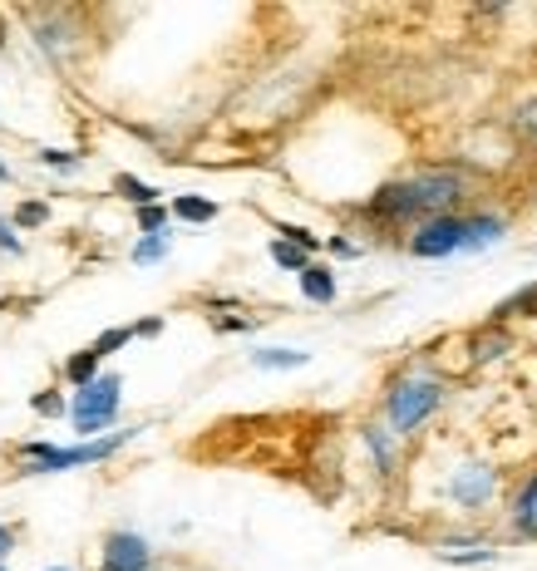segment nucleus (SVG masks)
Masks as SVG:
<instances>
[{
	"label": "nucleus",
	"instance_id": "obj_25",
	"mask_svg": "<svg viewBox=\"0 0 537 571\" xmlns=\"http://www.w3.org/2000/svg\"><path fill=\"white\" fill-rule=\"evenodd\" d=\"M31 409H35V413H45V419H60L65 404H60V394H35Z\"/></svg>",
	"mask_w": 537,
	"mask_h": 571
},
{
	"label": "nucleus",
	"instance_id": "obj_19",
	"mask_svg": "<svg viewBox=\"0 0 537 571\" xmlns=\"http://www.w3.org/2000/svg\"><path fill=\"white\" fill-rule=\"evenodd\" d=\"M159 256H168V232H163V236H143V242L133 246V261H139V266L159 261Z\"/></svg>",
	"mask_w": 537,
	"mask_h": 571
},
{
	"label": "nucleus",
	"instance_id": "obj_18",
	"mask_svg": "<svg viewBox=\"0 0 537 571\" xmlns=\"http://www.w3.org/2000/svg\"><path fill=\"white\" fill-rule=\"evenodd\" d=\"M503 350H507V335L498 330V325H493V330H483V335L474 340V360H498Z\"/></svg>",
	"mask_w": 537,
	"mask_h": 571
},
{
	"label": "nucleus",
	"instance_id": "obj_13",
	"mask_svg": "<svg viewBox=\"0 0 537 571\" xmlns=\"http://www.w3.org/2000/svg\"><path fill=\"white\" fill-rule=\"evenodd\" d=\"M173 217H183V222H212L218 217V202L212 197H198V193H183V197H173Z\"/></svg>",
	"mask_w": 537,
	"mask_h": 571
},
{
	"label": "nucleus",
	"instance_id": "obj_26",
	"mask_svg": "<svg viewBox=\"0 0 537 571\" xmlns=\"http://www.w3.org/2000/svg\"><path fill=\"white\" fill-rule=\"evenodd\" d=\"M45 217H50V212H45V202H25L21 212H15V222H21V226H40Z\"/></svg>",
	"mask_w": 537,
	"mask_h": 571
},
{
	"label": "nucleus",
	"instance_id": "obj_20",
	"mask_svg": "<svg viewBox=\"0 0 537 571\" xmlns=\"http://www.w3.org/2000/svg\"><path fill=\"white\" fill-rule=\"evenodd\" d=\"M139 226H143L149 236H163V232H168V207H159V202H153V207H139Z\"/></svg>",
	"mask_w": 537,
	"mask_h": 571
},
{
	"label": "nucleus",
	"instance_id": "obj_6",
	"mask_svg": "<svg viewBox=\"0 0 537 571\" xmlns=\"http://www.w3.org/2000/svg\"><path fill=\"white\" fill-rule=\"evenodd\" d=\"M153 551L143 537H133V532H114L109 541H104V561L100 571H149Z\"/></svg>",
	"mask_w": 537,
	"mask_h": 571
},
{
	"label": "nucleus",
	"instance_id": "obj_30",
	"mask_svg": "<svg viewBox=\"0 0 537 571\" xmlns=\"http://www.w3.org/2000/svg\"><path fill=\"white\" fill-rule=\"evenodd\" d=\"M330 252H336V256H360V246H350V242H340V236H336V242H330Z\"/></svg>",
	"mask_w": 537,
	"mask_h": 571
},
{
	"label": "nucleus",
	"instance_id": "obj_28",
	"mask_svg": "<svg viewBox=\"0 0 537 571\" xmlns=\"http://www.w3.org/2000/svg\"><path fill=\"white\" fill-rule=\"evenodd\" d=\"M40 158H45L50 167H70V163H74V153H65V148H45Z\"/></svg>",
	"mask_w": 537,
	"mask_h": 571
},
{
	"label": "nucleus",
	"instance_id": "obj_11",
	"mask_svg": "<svg viewBox=\"0 0 537 571\" xmlns=\"http://www.w3.org/2000/svg\"><path fill=\"white\" fill-rule=\"evenodd\" d=\"M513 315H523V321H537V281H533V286H523L517 295H507V301L493 311V325L513 321Z\"/></svg>",
	"mask_w": 537,
	"mask_h": 571
},
{
	"label": "nucleus",
	"instance_id": "obj_29",
	"mask_svg": "<svg viewBox=\"0 0 537 571\" xmlns=\"http://www.w3.org/2000/svg\"><path fill=\"white\" fill-rule=\"evenodd\" d=\"M252 315H227V321H218V330H252Z\"/></svg>",
	"mask_w": 537,
	"mask_h": 571
},
{
	"label": "nucleus",
	"instance_id": "obj_24",
	"mask_svg": "<svg viewBox=\"0 0 537 571\" xmlns=\"http://www.w3.org/2000/svg\"><path fill=\"white\" fill-rule=\"evenodd\" d=\"M277 232L287 236V242H296L301 252H320V236H316V232H306V226H291V222H281Z\"/></svg>",
	"mask_w": 537,
	"mask_h": 571
},
{
	"label": "nucleus",
	"instance_id": "obj_7",
	"mask_svg": "<svg viewBox=\"0 0 537 571\" xmlns=\"http://www.w3.org/2000/svg\"><path fill=\"white\" fill-rule=\"evenodd\" d=\"M493 488H498V478L483 463H468V468H458L454 478H448V498H454L458 508H483V502L493 498Z\"/></svg>",
	"mask_w": 537,
	"mask_h": 571
},
{
	"label": "nucleus",
	"instance_id": "obj_23",
	"mask_svg": "<svg viewBox=\"0 0 537 571\" xmlns=\"http://www.w3.org/2000/svg\"><path fill=\"white\" fill-rule=\"evenodd\" d=\"M139 330H129V325H114V330H104L100 340H94V354H109V350H119V345H129Z\"/></svg>",
	"mask_w": 537,
	"mask_h": 571
},
{
	"label": "nucleus",
	"instance_id": "obj_1",
	"mask_svg": "<svg viewBox=\"0 0 537 571\" xmlns=\"http://www.w3.org/2000/svg\"><path fill=\"white\" fill-rule=\"evenodd\" d=\"M439 404H444V384L429 380V374H405V380H395V389L385 399V419L395 433H415Z\"/></svg>",
	"mask_w": 537,
	"mask_h": 571
},
{
	"label": "nucleus",
	"instance_id": "obj_32",
	"mask_svg": "<svg viewBox=\"0 0 537 571\" xmlns=\"http://www.w3.org/2000/svg\"><path fill=\"white\" fill-rule=\"evenodd\" d=\"M11 541H15V537H11V527H0V561H5V551H11Z\"/></svg>",
	"mask_w": 537,
	"mask_h": 571
},
{
	"label": "nucleus",
	"instance_id": "obj_22",
	"mask_svg": "<svg viewBox=\"0 0 537 571\" xmlns=\"http://www.w3.org/2000/svg\"><path fill=\"white\" fill-rule=\"evenodd\" d=\"M365 443H370V453H375L380 473L395 468V463H389V433H385V429H365Z\"/></svg>",
	"mask_w": 537,
	"mask_h": 571
},
{
	"label": "nucleus",
	"instance_id": "obj_16",
	"mask_svg": "<svg viewBox=\"0 0 537 571\" xmlns=\"http://www.w3.org/2000/svg\"><path fill=\"white\" fill-rule=\"evenodd\" d=\"M65 374H70V380L80 384V389H84V384H94V380H100V354H94V345H90V350H80V354H74V360L65 364Z\"/></svg>",
	"mask_w": 537,
	"mask_h": 571
},
{
	"label": "nucleus",
	"instance_id": "obj_35",
	"mask_svg": "<svg viewBox=\"0 0 537 571\" xmlns=\"http://www.w3.org/2000/svg\"><path fill=\"white\" fill-rule=\"evenodd\" d=\"M0 571H5V567H0Z\"/></svg>",
	"mask_w": 537,
	"mask_h": 571
},
{
	"label": "nucleus",
	"instance_id": "obj_12",
	"mask_svg": "<svg viewBox=\"0 0 537 571\" xmlns=\"http://www.w3.org/2000/svg\"><path fill=\"white\" fill-rule=\"evenodd\" d=\"M507 232V222L503 217H468V252H483V246H493L498 236Z\"/></svg>",
	"mask_w": 537,
	"mask_h": 571
},
{
	"label": "nucleus",
	"instance_id": "obj_14",
	"mask_svg": "<svg viewBox=\"0 0 537 571\" xmlns=\"http://www.w3.org/2000/svg\"><path fill=\"white\" fill-rule=\"evenodd\" d=\"M311 354L306 350H252V364H257V370H301V364H306Z\"/></svg>",
	"mask_w": 537,
	"mask_h": 571
},
{
	"label": "nucleus",
	"instance_id": "obj_34",
	"mask_svg": "<svg viewBox=\"0 0 537 571\" xmlns=\"http://www.w3.org/2000/svg\"><path fill=\"white\" fill-rule=\"evenodd\" d=\"M0 177H5V163H0Z\"/></svg>",
	"mask_w": 537,
	"mask_h": 571
},
{
	"label": "nucleus",
	"instance_id": "obj_4",
	"mask_svg": "<svg viewBox=\"0 0 537 571\" xmlns=\"http://www.w3.org/2000/svg\"><path fill=\"white\" fill-rule=\"evenodd\" d=\"M409 252L419 261H439V256H454V252H468V217H429V222L415 226L409 236Z\"/></svg>",
	"mask_w": 537,
	"mask_h": 571
},
{
	"label": "nucleus",
	"instance_id": "obj_27",
	"mask_svg": "<svg viewBox=\"0 0 537 571\" xmlns=\"http://www.w3.org/2000/svg\"><path fill=\"white\" fill-rule=\"evenodd\" d=\"M0 246H5V252H21V232H15V222H5V217H0Z\"/></svg>",
	"mask_w": 537,
	"mask_h": 571
},
{
	"label": "nucleus",
	"instance_id": "obj_2",
	"mask_svg": "<svg viewBox=\"0 0 537 571\" xmlns=\"http://www.w3.org/2000/svg\"><path fill=\"white\" fill-rule=\"evenodd\" d=\"M139 429H124L114 433V439H94V443H80V448H50V443H25L21 448V473L25 478H35V473H60V468H80V463H100L109 458L114 448H124V443L133 439Z\"/></svg>",
	"mask_w": 537,
	"mask_h": 571
},
{
	"label": "nucleus",
	"instance_id": "obj_17",
	"mask_svg": "<svg viewBox=\"0 0 537 571\" xmlns=\"http://www.w3.org/2000/svg\"><path fill=\"white\" fill-rule=\"evenodd\" d=\"M114 193L129 197V202H139V207H153V197H159L149 183H139L133 173H119V177H114Z\"/></svg>",
	"mask_w": 537,
	"mask_h": 571
},
{
	"label": "nucleus",
	"instance_id": "obj_31",
	"mask_svg": "<svg viewBox=\"0 0 537 571\" xmlns=\"http://www.w3.org/2000/svg\"><path fill=\"white\" fill-rule=\"evenodd\" d=\"M133 330H139V335H159V330H163V321H159V315H153V321H143V325H133Z\"/></svg>",
	"mask_w": 537,
	"mask_h": 571
},
{
	"label": "nucleus",
	"instance_id": "obj_10",
	"mask_svg": "<svg viewBox=\"0 0 537 571\" xmlns=\"http://www.w3.org/2000/svg\"><path fill=\"white\" fill-rule=\"evenodd\" d=\"M301 291H306V301L330 305V301H336V271H330V266H316V261H311L306 271H301Z\"/></svg>",
	"mask_w": 537,
	"mask_h": 571
},
{
	"label": "nucleus",
	"instance_id": "obj_3",
	"mask_svg": "<svg viewBox=\"0 0 537 571\" xmlns=\"http://www.w3.org/2000/svg\"><path fill=\"white\" fill-rule=\"evenodd\" d=\"M119 389H124L119 374H100L94 384H84V389L74 394V404H70L74 429H80V433H100L104 423H114V413H119Z\"/></svg>",
	"mask_w": 537,
	"mask_h": 571
},
{
	"label": "nucleus",
	"instance_id": "obj_15",
	"mask_svg": "<svg viewBox=\"0 0 537 571\" xmlns=\"http://www.w3.org/2000/svg\"><path fill=\"white\" fill-rule=\"evenodd\" d=\"M267 252H271V261H277L281 271H296V276H301V271L311 266V252H301V246H296V242H287V236H277V242H271Z\"/></svg>",
	"mask_w": 537,
	"mask_h": 571
},
{
	"label": "nucleus",
	"instance_id": "obj_33",
	"mask_svg": "<svg viewBox=\"0 0 537 571\" xmlns=\"http://www.w3.org/2000/svg\"><path fill=\"white\" fill-rule=\"evenodd\" d=\"M50 571H70V567H50Z\"/></svg>",
	"mask_w": 537,
	"mask_h": 571
},
{
	"label": "nucleus",
	"instance_id": "obj_9",
	"mask_svg": "<svg viewBox=\"0 0 537 571\" xmlns=\"http://www.w3.org/2000/svg\"><path fill=\"white\" fill-rule=\"evenodd\" d=\"M513 527L523 532V537H537V473L517 488V498H513Z\"/></svg>",
	"mask_w": 537,
	"mask_h": 571
},
{
	"label": "nucleus",
	"instance_id": "obj_21",
	"mask_svg": "<svg viewBox=\"0 0 537 571\" xmlns=\"http://www.w3.org/2000/svg\"><path fill=\"white\" fill-rule=\"evenodd\" d=\"M439 561H448V567H483V561H493V551H488V547H474V551H439Z\"/></svg>",
	"mask_w": 537,
	"mask_h": 571
},
{
	"label": "nucleus",
	"instance_id": "obj_5",
	"mask_svg": "<svg viewBox=\"0 0 537 571\" xmlns=\"http://www.w3.org/2000/svg\"><path fill=\"white\" fill-rule=\"evenodd\" d=\"M409 193H415L419 202V217H448V207L464 197V173H454V167H424V173L409 177Z\"/></svg>",
	"mask_w": 537,
	"mask_h": 571
},
{
	"label": "nucleus",
	"instance_id": "obj_8",
	"mask_svg": "<svg viewBox=\"0 0 537 571\" xmlns=\"http://www.w3.org/2000/svg\"><path fill=\"white\" fill-rule=\"evenodd\" d=\"M370 217H380V222H409V217H419V202L415 193H409V177L405 183H385L375 197H370Z\"/></svg>",
	"mask_w": 537,
	"mask_h": 571
}]
</instances>
